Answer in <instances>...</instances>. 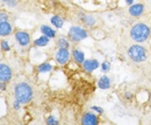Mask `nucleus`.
Masks as SVG:
<instances>
[{
	"mask_svg": "<svg viewBox=\"0 0 151 125\" xmlns=\"http://www.w3.org/2000/svg\"><path fill=\"white\" fill-rule=\"evenodd\" d=\"M71 58V54L69 51V49H63V48H58L55 54V60L59 65H65L70 61Z\"/></svg>",
	"mask_w": 151,
	"mask_h": 125,
	"instance_id": "423d86ee",
	"label": "nucleus"
},
{
	"mask_svg": "<svg viewBox=\"0 0 151 125\" xmlns=\"http://www.w3.org/2000/svg\"><path fill=\"white\" fill-rule=\"evenodd\" d=\"M92 109H93V110H95V111H96V112H99V114H102V112H104V110H102V109H101V108H98V107H92Z\"/></svg>",
	"mask_w": 151,
	"mask_h": 125,
	"instance_id": "bb28decb",
	"label": "nucleus"
},
{
	"mask_svg": "<svg viewBox=\"0 0 151 125\" xmlns=\"http://www.w3.org/2000/svg\"><path fill=\"white\" fill-rule=\"evenodd\" d=\"M100 66L99 61L96 59H85V61L83 63V69L86 72H93Z\"/></svg>",
	"mask_w": 151,
	"mask_h": 125,
	"instance_id": "9b49d317",
	"label": "nucleus"
},
{
	"mask_svg": "<svg viewBox=\"0 0 151 125\" xmlns=\"http://www.w3.org/2000/svg\"><path fill=\"white\" fill-rule=\"evenodd\" d=\"M7 5H8L9 7H17L18 1H17V0H11V1H8V2H7Z\"/></svg>",
	"mask_w": 151,
	"mask_h": 125,
	"instance_id": "b1692460",
	"label": "nucleus"
},
{
	"mask_svg": "<svg viewBox=\"0 0 151 125\" xmlns=\"http://www.w3.org/2000/svg\"><path fill=\"white\" fill-rule=\"evenodd\" d=\"M0 48H1L2 51H6V52L11 50L9 43H8V41H6V39H2V41H1V43H0Z\"/></svg>",
	"mask_w": 151,
	"mask_h": 125,
	"instance_id": "aec40b11",
	"label": "nucleus"
},
{
	"mask_svg": "<svg viewBox=\"0 0 151 125\" xmlns=\"http://www.w3.org/2000/svg\"><path fill=\"white\" fill-rule=\"evenodd\" d=\"M40 30H41V33H42L43 35L48 36L49 38H55V37H56V35H57L56 30H55V29H52L50 26H47V24L41 26Z\"/></svg>",
	"mask_w": 151,
	"mask_h": 125,
	"instance_id": "4468645a",
	"label": "nucleus"
},
{
	"mask_svg": "<svg viewBox=\"0 0 151 125\" xmlns=\"http://www.w3.org/2000/svg\"><path fill=\"white\" fill-rule=\"evenodd\" d=\"M50 22H51V24H52L54 27H56V28H62V27L64 26V20L60 18V16H58V15L51 16Z\"/></svg>",
	"mask_w": 151,
	"mask_h": 125,
	"instance_id": "a211bd4d",
	"label": "nucleus"
},
{
	"mask_svg": "<svg viewBox=\"0 0 151 125\" xmlns=\"http://www.w3.org/2000/svg\"><path fill=\"white\" fill-rule=\"evenodd\" d=\"M132 97V93H126V94H124V99H128V100H130Z\"/></svg>",
	"mask_w": 151,
	"mask_h": 125,
	"instance_id": "cd10ccee",
	"label": "nucleus"
},
{
	"mask_svg": "<svg viewBox=\"0 0 151 125\" xmlns=\"http://www.w3.org/2000/svg\"><path fill=\"white\" fill-rule=\"evenodd\" d=\"M38 72L40 73H45V72H50L52 70V66L49 64V63H43V64H41L40 66H38Z\"/></svg>",
	"mask_w": 151,
	"mask_h": 125,
	"instance_id": "6ab92c4d",
	"label": "nucleus"
},
{
	"mask_svg": "<svg viewBox=\"0 0 151 125\" xmlns=\"http://www.w3.org/2000/svg\"><path fill=\"white\" fill-rule=\"evenodd\" d=\"M45 122H47V124H49V125H56V124H58V121H57V119H55L52 116L48 117Z\"/></svg>",
	"mask_w": 151,
	"mask_h": 125,
	"instance_id": "4be33fe9",
	"label": "nucleus"
},
{
	"mask_svg": "<svg viewBox=\"0 0 151 125\" xmlns=\"http://www.w3.org/2000/svg\"><path fill=\"white\" fill-rule=\"evenodd\" d=\"M12 69L5 63H0V81L8 82L12 79Z\"/></svg>",
	"mask_w": 151,
	"mask_h": 125,
	"instance_id": "1a4fd4ad",
	"label": "nucleus"
},
{
	"mask_svg": "<svg viewBox=\"0 0 151 125\" xmlns=\"http://www.w3.org/2000/svg\"><path fill=\"white\" fill-rule=\"evenodd\" d=\"M109 69H111V64H109L108 61H104V63L101 64V71L102 72L107 73V72L109 71Z\"/></svg>",
	"mask_w": 151,
	"mask_h": 125,
	"instance_id": "412c9836",
	"label": "nucleus"
},
{
	"mask_svg": "<svg viewBox=\"0 0 151 125\" xmlns=\"http://www.w3.org/2000/svg\"><path fill=\"white\" fill-rule=\"evenodd\" d=\"M68 37L72 43H78L88 37V31L83 27L72 26L68 31Z\"/></svg>",
	"mask_w": 151,
	"mask_h": 125,
	"instance_id": "20e7f679",
	"label": "nucleus"
},
{
	"mask_svg": "<svg viewBox=\"0 0 151 125\" xmlns=\"http://www.w3.org/2000/svg\"><path fill=\"white\" fill-rule=\"evenodd\" d=\"M20 106H21V103H20L18 100H15V101L13 102V108H14L15 110H19V109H20Z\"/></svg>",
	"mask_w": 151,
	"mask_h": 125,
	"instance_id": "393cba45",
	"label": "nucleus"
},
{
	"mask_svg": "<svg viewBox=\"0 0 151 125\" xmlns=\"http://www.w3.org/2000/svg\"><path fill=\"white\" fill-rule=\"evenodd\" d=\"M150 123H151V115H150Z\"/></svg>",
	"mask_w": 151,
	"mask_h": 125,
	"instance_id": "7c9ffc66",
	"label": "nucleus"
},
{
	"mask_svg": "<svg viewBox=\"0 0 151 125\" xmlns=\"http://www.w3.org/2000/svg\"><path fill=\"white\" fill-rule=\"evenodd\" d=\"M1 1H2V2H6V4H7V2H8V1H11V0H1Z\"/></svg>",
	"mask_w": 151,
	"mask_h": 125,
	"instance_id": "c756f323",
	"label": "nucleus"
},
{
	"mask_svg": "<svg viewBox=\"0 0 151 125\" xmlns=\"http://www.w3.org/2000/svg\"><path fill=\"white\" fill-rule=\"evenodd\" d=\"M126 2H127V5H132L134 4V0H126Z\"/></svg>",
	"mask_w": 151,
	"mask_h": 125,
	"instance_id": "c85d7f7f",
	"label": "nucleus"
},
{
	"mask_svg": "<svg viewBox=\"0 0 151 125\" xmlns=\"http://www.w3.org/2000/svg\"><path fill=\"white\" fill-rule=\"evenodd\" d=\"M6 88H7V82L0 81V90H6Z\"/></svg>",
	"mask_w": 151,
	"mask_h": 125,
	"instance_id": "a878e982",
	"label": "nucleus"
},
{
	"mask_svg": "<svg viewBox=\"0 0 151 125\" xmlns=\"http://www.w3.org/2000/svg\"><path fill=\"white\" fill-rule=\"evenodd\" d=\"M49 42H50V38L48 36L42 35L41 37H38L34 41V45H36V46H45V45L49 44Z\"/></svg>",
	"mask_w": 151,
	"mask_h": 125,
	"instance_id": "dca6fc26",
	"label": "nucleus"
},
{
	"mask_svg": "<svg viewBox=\"0 0 151 125\" xmlns=\"http://www.w3.org/2000/svg\"><path fill=\"white\" fill-rule=\"evenodd\" d=\"M14 96L21 104L29 103L34 97V90L32 86L26 81H20L14 87Z\"/></svg>",
	"mask_w": 151,
	"mask_h": 125,
	"instance_id": "7ed1b4c3",
	"label": "nucleus"
},
{
	"mask_svg": "<svg viewBox=\"0 0 151 125\" xmlns=\"http://www.w3.org/2000/svg\"><path fill=\"white\" fill-rule=\"evenodd\" d=\"M77 16L79 19V21L87 28H93L95 24H96V19L92 15V14H87V13H84V12H79L77 14Z\"/></svg>",
	"mask_w": 151,
	"mask_h": 125,
	"instance_id": "0eeeda50",
	"label": "nucleus"
},
{
	"mask_svg": "<svg viewBox=\"0 0 151 125\" xmlns=\"http://www.w3.org/2000/svg\"><path fill=\"white\" fill-rule=\"evenodd\" d=\"M12 34V26L8 21H2L0 22V36L6 37Z\"/></svg>",
	"mask_w": 151,
	"mask_h": 125,
	"instance_id": "f8f14e48",
	"label": "nucleus"
},
{
	"mask_svg": "<svg viewBox=\"0 0 151 125\" xmlns=\"http://www.w3.org/2000/svg\"><path fill=\"white\" fill-rule=\"evenodd\" d=\"M70 39H68V38H65V37H59L58 39H57L56 42V45L57 48H63V49H69L70 48V42H69Z\"/></svg>",
	"mask_w": 151,
	"mask_h": 125,
	"instance_id": "f3484780",
	"label": "nucleus"
},
{
	"mask_svg": "<svg viewBox=\"0 0 151 125\" xmlns=\"http://www.w3.org/2000/svg\"><path fill=\"white\" fill-rule=\"evenodd\" d=\"M151 36L150 26L145 22H136L129 29V38L135 43H144Z\"/></svg>",
	"mask_w": 151,
	"mask_h": 125,
	"instance_id": "f257e3e1",
	"label": "nucleus"
},
{
	"mask_svg": "<svg viewBox=\"0 0 151 125\" xmlns=\"http://www.w3.org/2000/svg\"><path fill=\"white\" fill-rule=\"evenodd\" d=\"M71 57H72V59L75 60L76 63L79 64V65H83V63L85 61V54L79 49H73L72 54H71Z\"/></svg>",
	"mask_w": 151,
	"mask_h": 125,
	"instance_id": "ddd939ff",
	"label": "nucleus"
},
{
	"mask_svg": "<svg viewBox=\"0 0 151 125\" xmlns=\"http://www.w3.org/2000/svg\"><path fill=\"white\" fill-rule=\"evenodd\" d=\"M98 123H99V117L95 114L86 112L81 117V124L83 125H96Z\"/></svg>",
	"mask_w": 151,
	"mask_h": 125,
	"instance_id": "9d476101",
	"label": "nucleus"
},
{
	"mask_svg": "<svg viewBox=\"0 0 151 125\" xmlns=\"http://www.w3.org/2000/svg\"><path fill=\"white\" fill-rule=\"evenodd\" d=\"M127 54H128L129 59L136 64L145 63L149 58V52H148L147 48H144L142 45V43H135V42H132L127 48Z\"/></svg>",
	"mask_w": 151,
	"mask_h": 125,
	"instance_id": "f03ea898",
	"label": "nucleus"
},
{
	"mask_svg": "<svg viewBox=\"0 0 151 125\" xmlns=\"http://www.w3.org/2000/svg\"><path fill=\"white\" fill-rule=\"evenodd\" d=\"M98 86H99L100 89H108L111 87V79L107 75L101 76L98 81Z\"/></svg>",
	"mask_w": 151,
	"mask_h": 125,
	"instance_id": "2eb2a0df",
	"label": "nucleus"
},
{
	"mask_svg": "<svg viewBox=\"0 0 151 125\" xmlns=\"http://www.w3.org/2000/svg\"><path fill=\"white\" fill-rule=\"evenodd\" d=\"M8 14L6 13V12H0V22H2V21H8Z\"/></svg>",
	"mask_w": 151,
	"mask_h": 125,
	"instance_id": "5701e85b",
	"label": "nucleus"
},
{
	"mask_svg": "<svg viewBox=\"0 0 151 125\" xmlns=\"http://www.w3.org/2000/svg\"><path fill=\"white\" fill-rule=\"evenodd\" d=\"M15 41L18 42L20 46L24 48V46H28L30 44V36L27 31H23V30H17L15 31Z\"/></svg>",
	"mask_w": 151,
	"mask_h": 125,
	"instance_id": "6e6552de",
	"label": "nucleus"
},
{
	"mask_svg": "<svg viewBox=\"0 0 151 125\" xmlns=\"http://www.w3.org/2000/svg\"><path fill=\"white\" fill-rule=\"evenodd\" d=\"M145 12V5L143 2H136L129 6L128 8V13L132 18H141Z\"/></svg>",
	"mask_w": 151,
	"mask_h": 125,
	"instance_id": "39448f33",
	"label": "nucleus"
}]
</instances>
